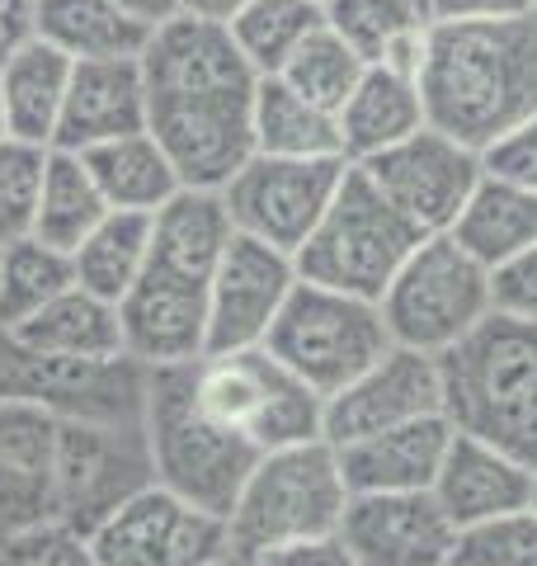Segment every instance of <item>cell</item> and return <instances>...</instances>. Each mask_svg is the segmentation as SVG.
<instances>
[{
  "label": "cell",
  "instance_id": "obj_1",
  "mask_svg": "<svg viewBox=\"0 0 537 566\" xmlns=\"http://www.w3.org/2000/svg\"><path fill=\"white\" fill-rule=\"evenodd\" d=\"M147 133L166 147L179 185L222 189L255 156L260 71L245 62L227 24L170 14L141 48Z\"/></svg>",
  "mask_w": 537,
  "mask_h": 566
},
{
  "label": "cell",
  "instance_id": "obj_2",
  "mask_svg": "<svg viewBox=\"0 0 537 566\" xmlns=\"http://www.w3.org/2000/svg\"><path fill=\"white\" fill-rule=\"evenodd\" d=\"M429 128L486 151L537 114V10L434 20L420 62Z\"/></svg>",
  "mask_w": 537,
  "mask_h": 566
},
{
  "label": "cell",
  "instance_id": "obj_3",
  "mask_svg": "<svg viewBox=\"0 0 537 566\" xmlns=\"http://www.w3.org/2000/svg\"><path fill=\"white\" fill-rule=\"evenodd\" d=\"M439 364L448 420L537 472V322L491 312Z\"/></svg>",
  "mask_w": 537,
  "mask_h": 566
},
{
  "label": "cell",
  "instance_id": "obj_4",
  "mask_svg": "<svg viewBox=\"0 0 537 566\" xmlns=\"http://www.w3.org/2000/svg\"><path fill=\"white\" fill-rule=\"evenodd\" d=\"M141 430H147L156 482L222 520L236 505L245 476L264 458L245 434H236L203 406L199 359L147 368V416H141Z\"/></svg>",
  "mask_w": 537,
  "mask_h": 566
},
{
  "label": "cell",
  "instance_id": "obj_5",
  "mask_svg": "<svg viewBox=\"0 0 537 566\" xmlns=\"http://www.w3.org/2000/svg\"><path fill=\"white\" fill-rule=\"evenodd\" d=\"M349 486L339 472V453L330 439H302L288 449H268L255 472L245 476L227 515L231 557L245 562L278 543L330 538L345 524Z\"/></svg>",
  "mask_w": 537,
  "mask_h": 566
},
{
  "label": "cell",
  "instance_id": "obj_6",
  "mask_svg": "<svg viewBox=\"0 0 537 566\" xmlns=\"http://www.w3.org/2000/svg\"><path fill=\"white\" fill-rule=\"evenodd\" d=\"M420 241H424L420 227L364 170L349 166L330 208L320 212L316 232L302 241L293 264H297V279L378 303Z\"/></svg>",
  "mask_w": 537,
  "mask_h": 566
},
{
  "label": "cell",
  "instance_id": "obj_7",
  "mask_svg": "<svg viewBox=\"0 0 537 566\" xmlns=\"http://www.w3.org/2000/svg\"><path fill=\"white\" fill-rule=\"evenodd\" d=\"M264 349L288 364L320 401H330L391 349V331L372 297L297 279L264 335Z\"/></svg>",
  "mask_w": 537,
  "mask_h": 566
},
{
  "label": "cell",
  "instance_id": "obj_8",
  "mask_svg": "<svg viewBox=\"0 0 537 566\" xmlns=\"http://www.w3.org/2000/svg\"><path fill=\"white\" fill-rule=\"evenodd\" d=\"M391 345L448 354L457 340L486 322L491 307V270L467 245H457L453 232L424 237L410 260L378 297Z\"/></svg>",
  "mask_w": 537,
  "mask_h": 566
},
{
  "label": "cell",
  "instance_id": "obj_9",
  "mask_svg": "<svg viewBox=\"0 0 537 566\" xmlns=\"http://www.w3.org/2000/svg\"><path fill=\"white\" fill-rule=\"evenodd\" d=\"M199 397L222 424L245 434L260 453L288 449L302 439H326L320 434V401L288 364H278L264 345L203 354L199 359Z\"/></svg>",
  "mask_w": 537,
  "mask_h": 566
},
{
  "label": "cell",
  "instance_id": "obj_10",
  "mask_svg": "<svg viewBox=\"0 0 537 566\" xmlns=\"http://www.w3.org/2000/svg\"><path fill=\"white\" fill-rule=\"evenodd\" d=\"M0 401H33L62 420L141 424L147 416V364L118 359H66L24 345L0 331Z\"/></svg>",
  "mask_w": 537,
  "mask_h": 566
},
{
  "label": "cell",
  "instance_id": "obj_11",
  "mask_svg": "<svg viewBox=\"0 0 537 566\" xmlns=\"http://www.w3.org/2000/svg\"><path fill=\"white\" fill-rule=\"evenodd\" d=\"M345 170H349L345 156H264V151H255L222 185L231 227L297 255L302 241L316 232L320 212L330 208Z\"/></svg>",
  "mask_w": 537,
  "mask_h": 566
},
{
  "label": "cell",
  "instance_id": "obj_12",
  "mask_svg": "<svg viewBox=\"0 0 537 566\" xmlns=\"http://www.w3.org/2000/svg\"><path fill=\"white\" fill-rule=\"evenodd\" d=\"M90 547L99 566H212L231 557V534L222 515L151 482L90 534Z\"/></svg>",
  "mask_w": 537,
  "mask_h": 566
},
{
  "label": "cell",
  "instance_id": "obj_13",
  "mask_svg": "<svg viewBox=\"0 0 537 566\" xmlns=\"http://www.w3.org/2000/svg\"><path fill=\"white\" fill-rule=\"evenodd\" d=\"M151 449L141 424L62 420L57 444V520L90 538L114 510L151 486Z\"/></svg>",
  "mask_w": 537,
  "mask_h": 566
},
{
  "label": "cell",
  "instance_id": "obj_14",
  "mask_svg": "<svg viewBox=\"0 0 537 566\" xmlns=\"http://www.w3.org/2000/svg\"><path fill=\"white\" fill-rule=\"evenodd\" d=\"M358 170H364L424 237L453 232V222L462 218V208H467L481 175H486L476 147L429 128V123L420 133H410L406 142H397V147L378 151L372 161H358Z\"/></svg>",
  "mask_w": 537,
  "mask_h": 566
},
{
  "label": "cell",
  "instance_id": "obj_15",
  "mask_svg": "<svg viewBox=\"0 0 537 566\" xmlns=\"http://www.w3.org/2000/svg\"><path fill=\"white\" fill-rule=\"evenodd\" d=\"M297 283V264L288 251L260 237L231 232L227 251L208 283V354L264 345L274 316L283 312Z\"/></svg>",
  "mask_w": 537,
  "mask_h": 566
},
{
  "label": "cell",
  "instance_id": "obj_16",
  "mask_svg": "<svg viewBox=\"0 0 537 566\" xmlns=\"http://www.w3.org/2000/svg\"><path fill=\"white\" fill-rule=\"evenodd\" d=\"M443 411V364L439 354L391 345L372 368H364L345 392H335L320 416V434L330 444H354L364 434Z\"/></svg>",
  "mask_w": 537,
  "mask_h": 566
},
{
  "label": "cell",
  "instance_id": "obj_17",
  "mask_svg": "<svg viewBox=\"0 0 537 566\" xmlns=\"http://www.w3.org/2000/svg\"><path fill=\"white\" fill-rule=\"evenodd\" d=\"M339 538L354 566H453L457 524L434 491H372L349 495Z\"/></svg>",
  "mask_w": 537,
  "mask_h": 566
},
{
  "label": "cell",
  "instance_id": "obj_18",
  "mask_svg": "<svg viewBox=\"0 0 537 566\" xmlns=\"http://www.w3.org/2000/svg\"><path fill=\"white\" fill-rule=\"evenodd\" d=\"M123 349L137 364H193L208 354V283L175 279L141 264V274L118 297Z\"/></svg>",
  "mask_w": 537,
  "mask_h": 566
},
{
  "label": "cell",
  "instance_id": "obj_19",
  "mask_svg": "<svg viewBox=\"0 0 537 566\" xmlns=\"http://www.w3.org/2000/svg\"><path fill=\"white\" fill-rule=\"evenodd\" d=\"M62 416L33 401H0V534L57 520Z\"/></svg>",
  "mask_w": 537,
  "mask_h": 566
},
{
  "label": "cell",
  "instance_id": "obj_20",
  "mask_svg": "<svg viewBox=\"0 0 537 566\" xmlns=\"http://www.w3.org/2000/svg\"><path fill=\"white\" fill-rule=\"evenodd\" d=\"M147 133V76L141 57H95L71 66V85L62 99L57 137L52 147L90 151L99 142Z\"/></svg>",
  "mask_w": 537,
  "mask_h": 566
},
{
  "label": "cell",
  "instance_id": "obj_21",
  "mask_svg": "<svg viewBox=\"0 0 537 566\" xmlns=\"http://www.w3.org/2000/svg\"><path fill=\"white\" fill-rule=\"evenodd\" d=\"M457 424L439 416H420L391 430L364 434L354 444H339V472H345L349 495H372V491H429L443 468V453L453 444Z\"/></svg>",
  "mask_w": 537,
  "mask_h": 566
},
{
  "label": "cell",
  "instance_id": "obj_22",
  "mask_svg": "<svg viewBox=\"0 0 537 566\" xmlns=\"http://www.w3.org/2000/svg\"><path fill=\"white\" fill-rule=\"evenodd\" d=\"M429 491H434V501L448 510V520L457 528H467L481 520L509 515V510H524L533 495V472L518 463V458H509L505 449L457 430Z\"/></svg>",
  "mask_w": 537,
  "mask_h": 566
},
{
  "label": "cell",
  "instance_id": "obj_23",
  "mask_svg": "<svg viewBox=\"0 0 537 566\" xmlns=\"http://www.w3.org/2000/svg\"><path fill=\"white\" fill-rule=\"evenodd\" d=\"M424 99H420V81L391 66H368L364 81L354 85V95L339 109V151L345 161H372L378 151L397 147L410 133L424 128Z\"/></svg>",
  "mask_w": 537,
  "mask_h": 566
},
{
  "label": "cell",
  "instance_id": "obj_24",
  "mask_svg": "<svg viewBox=\"0 0 537 566\" xmlns=\"http://www.w3.org/2000/svg\"><path fill=\"white\" fill-rule=\"evenodd\" d=\"M326 24L368 66H391L420 81L429 24H434L420 0H326Z\"/></svg>",
  "mask_w": 537,
  "mask_h": 566
},
{
  "label": "cell",
  "instance_id": "obj_25",
  "mask_svg": "<svg viewBox=\"0 0 537 566\" xmlns=\"http://www.w3.org/2000/svg\"><path fill=\"white\" fill-rule=\"evenodd\" d=\"M29 33L66 52L71 62L95 57H141L151 24L137 20L118 0H33Z\"/></svg>",
  "mask_w": 537,
  "mask_h": 566
},
{
  "label": "cell",
  "instance_id": "obj_26",
  "mask_svg": "<svg viewBox=\"0 0 537 566\" xmlns=\"http://www.w3.org/2000/svg\"><path fill=\"white\" fill-rule=\"evenodd\" d=\"M71 66L76 62L52 43H43L39 33H29V39H20L6 52V62H0V95H6L10 137L52 147L57 118H62V99H66V85H71Z\"/></svg>",
  "mask_w": 537,
  "mask_h": 566
},
{
  "label": "cell",
  "instance_id": "obj_27",
  "mask_svg": "<svg viewBox=\"0 0 537 566\" xmlns=\"http://www.w3.org/2000/svg\"><path fill=\"white\" fill-rule=\"evenodd\" d=\"M10 335H20L33 349L66 354V359H118V354H128L123 349L118 303L81 289V283H71L66 293H57L43 312H33Z\"/></svg>",
  "mask_w": 537,
  "mask_h": 566
},
{
  "label": "cell",
  "instance_id": "obj_28",
  "mask_svg": "<svg viewBox=\"0 0 537 566\" xmlns=\"http://www.w3.org/2000/svg\"><path fill=\"white\" fill-rule=\"evenodd\" d=\"M81 161L95 175L104 203L123 208V212H156L160 203L185 189L166 147H160L151 133H128V137L99 142V147L81 151Z\"/></svg>",
  "mask_w": 537,
  "mask_h": 566
},
{
  "label": "cell",
  "instance_id": "obj_29",
  "mask_svg": "<svg viewBox=\"0 0 537 566\" xmlns=\"http://www.w3.org/2000/svg\"><path fill=\"white\" fill-rule=\"evenodd\" d=\"M453 241L467 245L486 270L505 264L509 255L537 245V193L499 180V175H481L476 193L453 222Z\"/></svg>",
  "mask_w": 537,
  "mask_h": 566
},
{
  "label": "cell",
  "instance_id": "obj_30",
  "mask_svg": "<svg viewBox=\"0 0 537 566\" xmlns=\"http://www.w3.org/2000/svg\"><path fill=\"white\" fill-rule=\"evenodd\" d=\"M109 218V203L95 185V175L85 170V161L76 151L52 147L48 166H43V189H39V212H33V232L57 251H76V245L95 232V227Z\"/></svg>",
  "mask_w": 537,
  "mask_h": 566
},
{
  "label": "cell",
  "instance_id": "obj_31",
  "mask_svg": "<svg viewBox=\"0 0 537 566\" xmlns=\"http://www.w3.org/2000/svg\"><path fill=\"white\" fill-rule=\"evenodd\" d=\"M250 123H255V151L264 156H345L339 118L297 95L283 76H260Z\"/></svg>",
  "mask_w": 537,
  "mask_h": 566
},
{
  "label": "cell",
  "instance_id": "obj_32",
  "mask_svg": "<svg viewBox=\"0 0 537 566\" xmlns=\"http://www.w3.org/2000/svg\"><path fill=\"white\" fill-rule=\"evenodd\" d=\"M147 245H151V212L109 208V218L71 251L76 283L90 293H99V297H109V303H118V297L137 283L141 264H147Z\"/></svg>",
  "mask_w": 537,
  "mask_h": 566
},
{
  "label": "cell",
  "instance_id": "obj_33",
  "mask_svg": "<svg viewBox=\"0 0 537 566\" xmlns=\"http://www.w3.org/2000/svg\"><path fill=\"white\" fill-rule=\"evenodd\" d=\"M71 283H76V270H71V255L57 251V245L39 237L0 245V331L29 322L33 312H43Z\"/></svg>",
  "mask_w": 537,
  "mask_h": 566
},
{
  "label": "cell",
  "instance_id": "obj_34",
  "mask_svg": "<svg viewBox=\"0 0 537 566\" xmlns=\"http://www.w3.org/2000/svg\"><path fill=\"white\" fill-rule=\"evenodd\" d=\"M320 24H326V10L316 0H250L227 29L260 76H278Z\"/></svg>",
  "mask_w": 537,
  "mask_h": 566
},
{
  "label": "cell",
  "instance_id": "obj_35",
  "mask_svg": "<svg viewBox=\"0 0 537 566\" xmlns=\"http://www.w3.org/2000/svg\"><path fill=\"white\" fill-rule=\"evenodd\" d=\"M364 71H368V62L358 57V52L339 39L330 24H320L312 39L293 52L288 66H283L278 76L288 81L297 95H307L312 104H320V109H330L339 118L345 99L354 95V85L364 81Z\"/></svg>",
  "mask_w": 537,
  "mask_h": 566
},
{
  "label": "cell",
  "instance_id": "obj_36",
  "mask_svg": "<svg viewBox=\"0 0 537 566\" xmlns=\"http://www.w3.org/2000/svg\"><path fill=\"white\" fill-rule=\"evenodd\" d=\"M48 151L52 147H39V142H24V137L0 142V245L33 232Z\"/></svg>",
  "mask_w": 537,
  "mask_h": 566
},
{
  "label": "cell",
  "instance_id": "obj_37",
  "mask_svg": "<svg viewBox=\"0 0 537 566\" xmlns=\"http://www.w3.org/2000/svg\"><path fill=\"white\" fill-rule=\"evenodd\" d=\"M453 566H537V510L524 505L457 528Z\"/></svg>",
  "mask_w": 537,
  "mask_h": 566
},
{
  "label": "cell",
  "instance_id": "obj_38",
  "mask_svg": "<svg viewBox=\"0 0 537 566\" xmlns=\"http://www.w3.org/2000/svg\"><path fill=\"white\" fill-rule=\"evenodd\" d=\"M0 566H99L95 547L66 520H39L0 534Z\"/></svg>",
  "mask_w": 537,
  "mask_h": 566
},
{
  "label": "cell",
  "instance_id": "obj_39",
  "mask_svg": "<svg viewBox=\"0 0 537 566\" xmlns=\"http://www.w3.org/2000/svg\"><path fill=\"white\" fill-rule=\"evenodd\" d=\"M491 307L499 316L537 322V245H528V251H518L491 270Z\"/></svg>",
  "mask_w": 537,
  "mask_h": 566
},
{
  "label": "cell",
  "instance_id": "obj_40",
  "mask_svg": "<svg viewBox=\"0 0 537 566\" xmlns=\"http://www.w3.org/2000/svg\"><path fill=\"white\" fill-rule=\"evenodd\" d=\"M481 166H486V175H499V180L537 193V114L518 123L514 133H505L495 147L481 151Z\"/></svg>",
  "mask_w": 537,
  "mask_h": 566
},
{
  "label": "cell",
  "instance_id": "obj_41",
  "mask_svg": "<svg viewBox=\"0 0 537 566\" xmlns=\"http://www.w3.org/2000/svg\"><path fill=\"white\" fill-rule=\"evenodd\" d=\"M241 566H354V557H349L345 538L330 534V538H302V543L264 547V553L245 557Z\"/></svg>",
  "mask_w": 537,
  "mask_h": 566
},
{
  "label": "cell",
  "instance_id": "obj_42",
  "mask_svg": "<svg viewBox=\"0 0 537 566\" xmlns=\"http://www.w3.org/2000/svg\"><path fill=\"white\" fill-rule=\"evenodd\" d=\"M434 20H491V14H528L537 0H429Z\"/></svg>",
  "mask_w": 537,
  "mask_h": 566
},
{
  "label": "cell",
  "instance_id": "obj_43",
  "mask_svg": "<svg viewBox=\"0 0 537 566\" xmlns=\"http://www.w3.org/2000/svg\"><path fill=\"white\" fill-rule=\"evenodd\" d=\"M29 10L33 0H0V62H6V52L29 39Z\"/></svg>",
  "mask_w": 537,
  "mask_h": 566
},
{
  "label": "cell",
  "instance_id": "obj_44",
  "mask_svg": "<svg viewBox=\"0 0 537 566\" xmlns=\"http://www.w3.org/2000/svg\"><path fill=\"white\" fill-rule=\"evenodd\" d=\"M250 6V0H185V14H199V20H212V24H231L236 14Z\"/></svg>",
  "mask_w": 537,
  "mask_h": 566
},
{
  "label": "cell",
  "instance_id": "obj_45",
  "mask_svg": "<svg viewBox=\"0 0 537 566\" xmlns=\"http://www.w3.org/2000/svg\"><path fill=\"white\" fill-rule=\"evenodd\" d=\"M118 6L128 10V14H137V20H147V24L156 29V24H166L170 14H179V6H185V0H118Z\"/></svg>",
  "mask_w": 537,
  "mask_h": 566
},
{
  "label": "cell",
  "instance_id": "obj_46",
  "mask_svg": "<svg viewBox=\"0 0 537 566\" xmlns=\"http://www.w3.org/2000/svg\"><path fill=\"white\" fill-rule=\"evenodd\" d=\"M10 137V118H6V95H0V142Z\"/></svg>",
  "mask_w": 537,
  "mask_h": 566
},
{
  "label": "cell",
  "instance_id": "obj_47",
  "mask_svg": "<svg viewBox=\"0 0 537 566\" xmlns=\"http://www.w3.org/2000/svg\"><path fill=\"white\" fill-rule=\"evenodd\" d=\"M528 505L537 510V472H533V495H528Z\"/></svg>",
  "mask_w": 537,
  "mask_h": 566
},
{
  "label": "cell",
  "instance_id": "obj_48",
  "mask_svg": "<svg viewBox=\"0 0 537 566\" xmlns=\"http://www.w3.org/2000/svg\"><path fill=\"white\" fill-rule=\"evenodd\" d=\"M212 566H241L236 557H222V562H212Z\"/></svg>",
  "mask_w": 537,
  "mask_h": 566
},
{
  "label": "cell",
  "instance_id": "obj_49",
  "mask_svg": "<svg viewBox=\"0 0 537 566\" xmlns=\"http://www.w3.org/2000/svg\"><path fill=\"white\" fill-rule=\"evenodd\" d=\"M420 6H424V10H429V0H420ZM429 14H434V10H429Z\"/></svg>",
  "mask_w": 537,
  "mask_h": 566
},
{
  "label": "cell",
  "instance_id": "obj_50",
  "mask_svg": "<svg viewBox=\"0 0 537 566\" xmlns=\"http://www.w3.org/2000/svg\"><path fill=\"white\" fill-rule=\"evenodd\" d=\"M316 6H320V10H326V0H316Z\"/></svg>",
  "mask_w": 537,
  "mask_h": 566
}]
</instances>
